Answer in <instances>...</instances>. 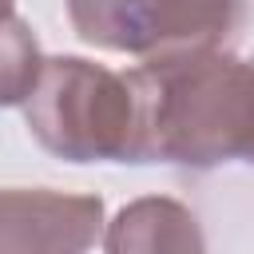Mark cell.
Segmentation results:
<instances>
[{
	"label": "cell",
	"instance_id": "cell-5",
	"mask_svg": "<svg viewBox=\"0 0 254 254\" xmlns=\"http://www.w3.org/2000/svg\"><path fill=\"white\" fill-rule=\"evenodd\" d=\"M107 254H206L202 226L190 206L167 194H143L103 226Z\"/></svg>",
	"mask_w": 254,
	"mask_h": 254
},
{
	"label": "cell",
	"instance_id": "cell-7",
	"mask_svg": "<svg viewBox=\"0 0 254 254\" xmlns=\"http://www.w3.org/2000/svg\"><path fill=\"white\" fill-rule=\"evenodd\" d=\"M12 12H16V0H0V20L12 16Z\"/></svg>",
	"mask_w": 254,
	"mask_h": 254
},
{
	"label": "cell",
	"instance_id": "cell-2",
	"mask_svg": "<svg viewBox=\"0 0 254 254\" xmlns=\"http://www.w3.org/2000/svg\"><path fill=\"white\" fill-rule=\"evenodd\" d=\"M32 139L64 163H135L139 107L131 79L83 56H48L24 99Z\"/></svg>",
	"mask_w": 254,
	"mask_h": 254
},
{
	"label": "cell",
	"instance_id": "cell-6",
	"mask_svg": "<svg viewBox=\"0 0 254 254\" xmlns=\"http://www.w3.org/2000/svg\"><path fill=\"white\" fill-rule=\"evenodd\" d=\"M44 56L40 44L28 28V20H20L16 12L0 20V107H24V99L32 95L36 79H40Z\"/></svg>",
	"mask_w": 254,
	"mask_h": 254
},
{
	"label": "cell",
	"instance_id": "cell-1",
	"mask_svg": "<svg viewBox=\"0 0 254 254\" xmlns=\"http://www.w3.org/2000/svg\"><path fill=\"white\" fill-rule=\"evenodd\" d=\"M127 79L139 107L135 163H254V60L226 48L187 52L143 60Z\"/></svg>",
	"mask_w": 254,
	"mask_h": 254
},
{
	"label": "cell",
	"instance_id": "cell-4",
	"mask_svg": "<svg viewBox=\"0 0 254 254\" xmlns=\"http://www.w3.org/2000/svg\"><path fill=\"white\" fill-rule=\"evenodd\" d=\"M103 234V198L52 187L0 190V254H87Z\"/></svg>",
	"mask_w": 254,
	"mask_h": 254
},
{
	"label": "cell",
	"instance_id": "cell-3",
	"mask_svg": "<svg viewBox=\"0 0 254 254\" xmlns=\"http://www.w3.org/2000/svg\"><path fill=\"white\" fill-rule=\"evenodd\" d=\"M75 36L139 60L214 52L242 24V0H64Z\"/></svg>",
	"mask_w": 254,
	"mask_h": 254
}]
</instances>
